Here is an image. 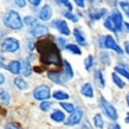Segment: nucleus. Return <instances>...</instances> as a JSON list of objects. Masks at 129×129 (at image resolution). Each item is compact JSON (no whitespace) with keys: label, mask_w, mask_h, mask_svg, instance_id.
Returning <instances> with one entry per match:
<instances>
[{"label":"nucleus","mask_w":129,"mask_h":129,"mask_svg":"<svg viewBox=\"0 0 129 129\" xmlns=\"http://www.w3.org/2000/svg\"><path fill=\"white\" fill-rule=\"evenodd\" d=\"M39 46L40 54H42V60L46 64H51V65H60L61 64V57H60L58 49L56 47V45H53L49 40L38 43Z\"/></svg>","instance_id":"1"},{"label":"nucleus","mask_w":129,"mask_h":129,"mask_svg":"<svg viewBox=\"0 0 129 129\" xmlns=\"http://www.w3.org/2000/svg\"><path fill=\"white\" fill-rule=\"evenodd\" d=\"M4 25L7 26V28H11V29H15V31H18V29L22 28V18L20 17V14H18L15 10H10L9 13H7L6 15H4Z\"/></svg>","instance_id":"2"},{"label":"nucleus","mask_w":129,"mask_h":129,"mask_svg":"<svg viewBox=\"0 0 129 129\" xmlns=\"http://www.w3.org/2000/svg\"><path fill=\"white\" fill-rule=\"evenodd\" d=\"M2 49L6 53H15L20 50V42L15 38H6L2 43Z\"/></svg>","instance_id":"3"},{"label":"nucleus","mask_w":129,"mask_h":129,"mask_svg":"<svg viewBox=\"0 0 129 129\" xmlns=\"http://www.w3.org/2000/svg\"><path fill=\"white\" fill-rule=\"evenodd\" d=\"M100 104H101V107H103V110L106 111L107 117H108L110 119H112V121L117 119V118H118L117 110H115L114 107H112L111 104H110V103H108V101H107L104 97H100Z\"/></svg>","instance_id":"4"},{"label":"nucleus","mask_w":129,"mask_h":129,"mask_svg":"<svg viewBox=\"0 0 129 129\" xmlns=\"http://www.w3.org/2000/svg\"><path fill=\"white\" fill-rule=\"evenodd\" d=\"M34 97L36 99V100H40V101L47 100V99L50 97V89H49V86L42 85V86L36 87V89L34 90Z\"/></svg>","instance_id":"5"},{"label":"nucleus","mask_w":129,"mask_h":129,"mask_svg":"<svg viewBox=\"0 0 129 129\" xmlns=\"http://www.w3.org/2000/svg\"><path fill=\"white\" fill-rule=\"evenodd\" d=\"M53 26L56 29H58V32L61 35H64V36H68V35L71 34L70 28H68V25H67V22H65V21H62V20H56L53 22Z\"/></svg>","instance_id":"6"},{"label":"nucleus","mask_w":129,"mask_h":129,"mask_svg":"<svg viewBox=\"0 0 129 129\" xmlns=\"http://www.w3.org/2000/svg\"><path fill=\"white\" fill-rule=\"evenodd\" d=\"M47 32H49V29L46 28L45 25H42V24H36V25H34L32 26V29H31V35L32 36H45V35H47Z\"/></svg>","instance_id":"7"},{"label":"nucleus","mask_w":129,"mask_h":129,"mask_svg":"<svg viewBox=\"0 0 129 129\" xmlns=\"http://www.w3.org/2000/svg\"><path fill=\"white\" fill-rule=\"evenodd\" d=\"M82 115H83L82 110H75V111L71 114V117L67 119V125L72 126V125H76V123H79V122H81V119H82Z\"/></svg>","instance_id":"8"},{"label":"nucleus","mask_w":129,"mask_h":129,"mask_svg":"<svg viewBox=\"0 0 129 129\" xmlns=\"http://www.w3.org/2000/svg\"><path fill=\"white\" fill-rule=\"evenodd\" d=\"M103 42H104V45H106V47H108V49H112V50H115L118 54H121V53H122L121 47L117 45V42L114 40V38H112V36H110V35H108V36H106V38L103 39Z\"/></svg>","instance_id":"9"},{"label":"nucleus","mask_w":129,"mask_h":129,"mask_svg":"<svg viewBox=\"0 0 129 129\" xmlns=\"http://www.w3.org/2000/svg\"><path fill=\"white\" fill-rule=\"evenodd\" d=\"M51 14H53V10H51V7L49 6V4H46V6H43L42 9H40L39 11V18L42 21H47L51 18Z\"/></svg>","instance_id":"10"},{"label":"nucleus","mask_w":129,"mask_h":129,"mask_svg":"<svg viewBox=\"0 0 129 129\" xmlns=\"http://www.w3.org/2000/svg\"><path fill=\"white\" fill-rule=\"evenodd\" d=\"M47 75H49V78H50L53 82H56V83H60V85L65 83V81H67V78H65L64 75H61L60 72H49Z\"/></svg>","instance_id":"11"},{"label":"nucleus","mask_w":129,"mask_h":129,"mask_svg":"<svg viewBox=\"0 0 129 129\" xmlns=\"http://www.w3.org/2000/svg\"><path fill=\"white\" fill-rule=\"evenodd\" d=\"M7 70L11 74H20L21 72V62L20 61H11L7 65Z\"/></svg>","instance_id":"12"},{"label":"nucleus","mask_w":129,"mask_h":129,"mask_svg":"<svg viewBox=\"0 0 129 129\" xmlns=\"http://www.w3.org/2000/svg\"><path fill=\"white\" fill-rule=\"evenodd\" d=\"M21 72H22V75L28 76L32 74V68H31V64H29V61H26V60H24L22 62H21Z\"/></svg>","instance_id":"13"},{"label":"nucleus","mask_w":129,"mask_h":129,"mask_svg":"<svg viewBox=\"0 0 129 129\" xmlns=\"http://www.w3.org/2000/svg\"><path fill=\"white\" fill-rule=\"evenodd\" d=\"M14 85L18 87L20 90H26L29 87V85H28V82L25 81V79H22V78H15L14 79Z\"/></svg>","instance_id":"14"},{"label":"nucleus","mask_w":129,"mask_h":129,"mask_svg":"<svg viewBox=\"0 0 129 129\" xmlns=\"http://www.w3.org/2000/svg\"><path fill=\"white\" fill-rule=\"evenodd\" d=\"M81 92H82V94L86 96V97H93V94H94V93H93V87L90 83H85L83 86H82Z\"/></svg>","instance_id":"15"},{"label":"nucleus","mask_w":129,"mask_h":129,"mask_svg":"<svg viewBox=\"0 0 129 129\" xmlns=\"http://www.w3.org/2000/svg\"><path fill=\"white\" fill-rule=\"evenodd\" d=\"M51 119L56 121V122H62L65 119V114L62 111H60V110H56V111L51 112Z\"/></svg>","instance_id":"16"},{"label":"nucleus","mask_w":129,"mask_h":129,"mask_svg":"<svg viewBox=\"0 0 129 129\" xmlns=\"http://www.w3.org/2000/svg\"><path fill=\"white\" fill-rule=\"evenodd\" d=\"M112 21H114V24H115L117 31H119V29L122 28V17H121V14L118 11L112 14Z\"/></svg>","instance_id":"17"},{"label":"nucleus","mask_w":129,"mask_h":129,"mask_svg":"<svg viewBox=\"0 0 129 129\" xmlns=\"http://www.w3.org/2000/svg\"><path fill=\"white\" fill-rule=\"evenodd\" d=\"M74 36H75L76 42L79 43V45H86V39H85V36L82 35V32L79 31V29H74Z\"/></svg>","instance_id":"18"},{"label":"nucleus","mask_w":129,"mask_h":129,"mask_svg":"<svg viewBox=\"0 0 129 129\" xmlns=\"http://www.w3.org/2000/svg\"><path fill=\"white\" fill-rule=\"evenodd\" d=\"M0 101H2L3 104H10V101H11L10 94L4 89H0Z\"/></svg>","instance_id":"19"},{"label":"nucleus","mask_w":129,"mask_h":129,"mask_svg":"<svg viewBox=\"0 0 129 129\" xmlns=\"http://www.w3.org/2000/svg\"><path fill=\"white\" fill-rule=\"evenodd\" d=\"M64 67H65V78H67V79H71V78L74 76V71H72V68H71L70 62H68V61H64Z\"/></svg>","instance_id":"20"},{"label":"nucleus","mask_w":129,"mask_h":129,"mask_svg":"<svg viewBox=\"0 0 129 129\" xmlns=\"http://www.w3.org/2000/svg\"><path fill=\"white\" fill-rule=\"evenodd\" d=\"M53 97H54V99H57V100H67V99L70 97V96H68V93H65V92L57 90V92H54Z\"/></svg>","instance_id":"21"},{"label":"nucleus","mask_w":129,"mask_h":129,"mask_svg":"<svg viewBox=\"0 0 129 129\" xmlns=\"http://www.w3.org/2000/svg\"><path fill=\"white\" fill-rule=\"evenodd\" d=\"M93 122H94V126H97V128H103L104 126V122H103V118H101L100 114H96L94 117H93Z\"/></svg>","instance_id":"22"},{"label":"nucleus","mask_w":129,"mask_h":129,"mask_svg":"<svg viewBox=\"0 0 129 129\" xmlns=\"http://www.w3.org/2000/svg\"><path fill=\"white\" fill-rule=\"evenodd\" d=\"M115 72H119L121 75H123V76H125V78L129 81V71H128V70H125L123 67H121V65L115 67Z\"/></svg>","instance_id":"23"},{"label":"nucleus","mask_w":129,"mask_h":129,"mask_svg":"<svg viewBox=\"0 0 129 129\" xmlns=\"http://www.w3.org/2000/svg\"><path fill=\"white\" fill-rule=\"evenodd\" d=\"M61 107H62V108H64L67 112H71V114L75 111V107H74L71 103H64V101H62V103H61Z\"/></svg>","instance_id":"24"},{"label":"nucleus","mask_w":129,"mask_h":129,"mask_svg":"<svg viewBox=\"0 0 129 129\" xmlns=\"http://www.w3.org/2000/svg\"><path fill=\"white\" fill-rule=\"evenodd\" d=\"M65 49L70 50V51H72L74 54H81V49H79L78 46H75V45H67V46H65Z\"/></svg>","instance_id":"25"},{"label":"nucleus","mask_w":129,"mask_h":129,"mask_svg":"<svg viewBox=\"0 0 129 129\" xmlns=\"http://www.w3.org/2000/svg\"><path fill=\"white\" fill-rule=\"evenodd\" d=\"M24 24H25V25H29V26H34V25H36V18L25 17V18H24Z\"/></svg>","instance_id":"26"},{"label":"nucleus","mask_w":129,"mask_h":129,"mask_svg":"<svg viewBox=\"0 0 129 129\" xmlns=\"http://www.w3.org/2000/svg\"><path fill=\"white\" fill-rule=\"evenodd\" d=\"M112 79H114V83H117V85H118V87H121V89H122V87L125 86V83H123V82L121 81V78L117 75V74H112Z\"/></svg>","instance_id":"27"},{"label":"nucleus","mask_w":129,"mask_h":129,"mask_svg":"<svg viewBox=\"0 0 129 129\" xmlns=\"http://www.w3.org/2000/svg\"><path fill=\"white\" fill-rule=\"evenodd\" d=\"M93 61H94L93 56H89L86 58V61H85V68H86V70H90V68H92V65H93Z\"/></svg>","instance_id":"28"},{"label":"nucleus","mask_w":129,"mask_h":129,"mask_svg":"<svg viewBox=\"0 0 129 129\" xmlns=\"http://www.w3.org/2000/svg\"><path fill=\"white\" fill-rule=\"evenodd\" d=\"M104 25H106V28H108V29H111V31H115V24H114V21L112 20H106V22H104Z\"/></svg>","instance_id":"29"},{"label":"nucleus","mask_w":129,"mask_h":129,"mask_svg":"<svg viewBox=\"0 0 129 129\" xmlns=\"http://www.w3.org/2000/svg\"><path fill=\"white\" fill-rule=\"evenodd\" d=\"M51 106H53L51 101H43V103L40 104V110H42V111H47V110H50Z\"/></svg>","instance_id":"30"},{"label":"nucleus","mask_w":129,"mask_h":129,"mask_svg":"<svg viewBox=\"0 0 129 129\" xmlns=\"http://www.w3.org/2000/svg\"><path fill=\"white\" fill-rule=\"evenodd\" d=\"M57 3H60V4H62V6H65L68 10L72 9V4H71L70 2H68V0H57Z\"/></svg>","instance_id":"31"},{"label":"nucleus","mask_w":129,"mask_h":129,"mask_svg":"<svg viewBox=\"0 0 129 129\" xmlns=\"http://www.w3.org/2000/svg\"><path fill=\"white\" fill-rule=\"evenodd\" d=\"M121 7H122V10L126 13V15L129 17V3H126V2H121Z\"/></svg>","instance_id":"32"},{"label":"nucleus","mask_w":129,"mask_h":129,"mask_svg":"<svg viewBox=\"0 0 129 129\" xmlns=\"http://www.w3.org/2000/svg\"><path fill=\"white\" fill-rule=\"evenodd\" d=\"M64 15H65V18H68V20H72V21H78V17L76 15H74V14H71V13H64Z\"/></svg>","instance_id":"33"},{"label":"nucleus","mask_w":129,"mask_h":129,"mask_svg":"<svg viewBox=\"0 0 129 129\" xmlns=\"http://www.w3.org/2000/svg\"><path fill=\"white\" fill-rule=\"evenodd\" d=\"M104 13H107V11H106V10H101V11H99L97 14H90V15H92V18H93V20H97V18H100L101 15L104 14Z\"/></svg>","instance_id":"34"},{"label":"nucleus","mask_w":129,"mask_h":129,"mask_svg":"<svg viewBox=\"0 0 129 129\" xmlns=\"http://www.w3.org/2000/svg\"><path fill=\"white\" fill-rule=\"evenodd\" d=\"M15 4H17L18 7H25L26 6V2H25V0H15Z\"/></svg>","instance_id":"35"},{"label":"nucleus","mask_w":129,"mask_h":129,"mask_svg":"<svg viewBox=\"0 0 129 129\" xmlns=\"http://www.w3.org/2000/svg\"><path fill=\"white\" fill-rule=\"evenodd\" d=\"M97 78H99V82H100V86H104V79H103V75H101V72H97Z\"/></svg>","instance_id":"36"},{"label":"nucleus","mask_w":129,"mask_h":129,"mask_svg":"<svg viewBox=\"0 0 129 129\" xmlns=\"http://www.w3.org/2000/svg\"><path fill=\"white\" fill-rule=\"evenodd\" d=\"M28 2H29V3H31L34 7H36V6H39V4H40V2H42V0H28Z\"/></svg>","instance_id":"37"},{"label":"nucleus","mask_w":129,"mask_h":129,"mask_svg":"<svg viewBox=\"0 0 129 129\" xmlns=\"http://www.w3.org/2000/svg\"><path fill=\"white\" fill-rule=\"evenodd\" d=\"M76 3V6H79V7H83L85 6V0H74Z\"/></svg>","instance_id":"38"},{"label":"nucleus","mask_w":129,"mask_h":129,"mask_svg":"<svg viewBox=\"0 0 129 129\" xmlns=\"http://www.w3.org/2000/svg\"><path fill=\"white\" fill-rule=\"evenodd\" d=\"M6 129H20V128H17L15 125H10L9 123V125H6Z\"/></svg>","instance_id":"39"},{"label":"nucleus","mask_w":129,"mask_h":129,"mask_svg":"<svg viewBox=\"0 0 129 129\" xmlns=\"http://www.w3.org/2000/svg\"><path fill=\"white\" fill-rule=\"evenodd\" d=\"M4 81H6L4 75H3V74H0V85H2V83H4Z\"/></svg>","instance_id":"40"},{"label":"nucleus","mask_w":129,"mask_h":129,"mask_svg":"<svg viewBox=\"0 0 129 129\" xmlns=\"http://www.w3.org/2000/svg\"><path fill=\"white\" fill-rule=\"evenodd\" d=\"M110 129H121V126H119V125H117V123H112Z\"/></svg>","instance_id":"41"},{"label":"nucleus","mask_w":129,"mask_h":129,"mask_svg":"<svg viewBox=\"0 0 129 129\" xmlns=\"http://www.w3.org/2000/svg\"><path fill=\"white\" fill-rule=\"evenodd\" d=\"M125 51L129 54V42H125Z\"/></svg>","instance_id":"42"},{"label":"nucleus","mask_w":129,"mask_h":129,"mask_svg":"<svg viewBox=\"0 0 129 129\" xmlns=\"http://www.w3.org/2000/svg\"><path fill=\"white\" fill-rule=\"evenodd\" d=\"M0 67H3V57L0 56Z\"/></svg>","instance_id":"43"},{"label":"nucleus","mask_w":129,"mask_h":129,"mask_svg":"<svg viewBox=\"0 0 129 129\" xmlns=\"http://www.w3.org/2000/svg\"><path fill=\"white\" fill-rule=\"evenodd\" d=\"M126 103H128V106H129V93H128V96H126Z\"/></svg>","instance_id":"44"},{"label":"nucleus","mask_w":129,"mask_h":129,"mask_svg":"<svg viewBox=\"0 0 129 129\" xmlns=\"http://www.w3.org/2000/svg\"><path fill=\"white\" fill-rule=\"evenodd\" d=\"M125 121H126V123H129V115H128V117L125 118Z\"/></svg>","instance_id":"45"},{"label":"nucleus","mask_w":129,"mask_h":129,"mask_svg":"<svg viewBox=\"0 0 129 129\" xmlns=\"http://www.w3.org/2000/svg\"><path fill=\"white\" fill-rule=\"evenodd\" d=\"M126 28H128V31H129V24H126Z\"/></svg>","instance_id":"46"}]
</instances>
